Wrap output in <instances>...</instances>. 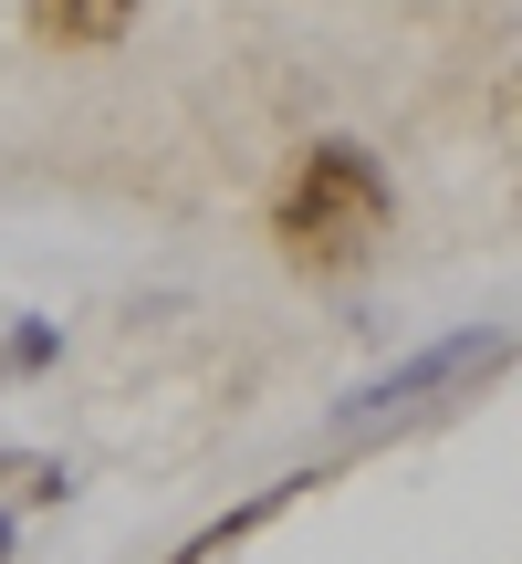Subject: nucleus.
<instances>
[{
  "mask_svg": "<svg viewBox=\"0 0 522 564\" xmlns=\"http://www.w3.org/2000/svg\"><path fill=\"white\" fill-rule=\"evenodd\" d=\"M11 544H21V523H11V502H0V564H11Z\"/></svg>",
  "mask_w": 522,
  "mask_h": 564,
  "instance_id": "obj_7",
  "label": "nucleus"
},
{
  "mask_svg": "<svg viewBox=\"0 0 522 564\" xmlns=\"http://www.w3.org/2000/svg\"><path fill=\"white\" fill-rule=\"evenodd\" d=\"M387 220H398V188H387L377 147H356V137H314L272 199V241L293 272H356L387 241Z\"/></svg>",
  "mask_w": 522,
  "mask_h": 564,
  "instance_id": "obj_1",
  "label": "nucleus"
},
{
  "mask_svg": "<svg viewBox=\"0 0 522 564\" xmlns=\"http://www.w3.org/2000/svg\"><path fill=\"white\" fill-rule=\"evenodd\" d=\"M126 21H137V0H32V32L63 53H105V42H126Z\"/></svg>",
  "mask_w": 522,
  "mask_h": 564,
  "instance_id": "obj_4",
  "label": "nucleus"
},
{
  "mask_svg": "<svg viewBox=\"0 0 522 564\" xmlns=\"http://www.w3.org/2000/svg\"><path fill=\"white\" fill-rule=\"evenodd\" d=\"M63 356V335H53V324H11V345H0V387H11V377H42V366H53Z\"/></svg>",
  "mask_w": 522,
  "mask_h": 564,
  "instance_id": "obj_6",
  "label": "nucleus"
},
{
  "mask_svg": "<svg viewBox=\"0 0 522 564\" xmlns=\"http://www.w3.org/2000/svg\"><path fill=\"white\" fill-rule=\"evenodd\" d=\"M0 502H11V512L74 502V460H53V449H0Z\"/></svg>",
  "mask_w": 522,
  "mask_h": 564,
  "instance_id": "obj_5",
  "label": "nucleus"
},
{
  "mask_svg": "<svg viewBox=\"0 0 522 564\" xmlns=\"http://www.w3.org/2000/svg\"><path fill=\"white\" fill-rule=\"evenodd\" d=\"M502 366H512V324H460V335H439V345H418V356H398L387 377L345 387V398H335V429L398 419V408H439V398H481Z\"/></svg>",
  "mask_w": 522,
  "mask_h": 564,
  "instance_id": "obj_2",
  "label": "nucleus"
},
{
  "mask_svg": "<svg viewBox=\"0 0 522 564\" xmlns=\"http://www.w3.org/2000/svg\"><path fill=\"white\" fill-rule=\"evenodd\" d=\"M303 491H314V470H293V481H261V491H251V502H230V512H220V523H199V533H188V544H178V554H167V564H230V554H241V544H251V533H261V523H272V512H282V502H303Z\"/></svg>",
  "mask_w": 522,
  "mask_h": 564,
  "instance_id": "obj_3",
  "label": "nucleus"
}]
</instances>
